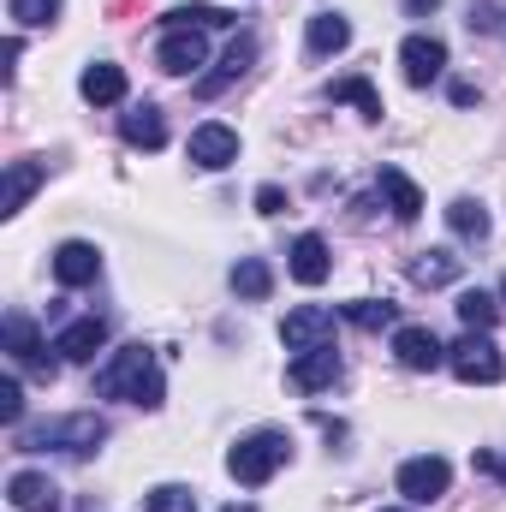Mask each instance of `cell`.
<instances>
[{"mask_svg":"<svg viewBox=\"0 0 506 512\" xmlns=\"http://www.w3.org/2000/svg\"><path fill=\"white\" fill-rule=\"evenodd\" d=\"M96 393L102 399H131V405H161V364H155V352L149 346H120L102 370H96Z\"/></svg>","mask_w":506,"mask_h":512,"instance_id":"cell-1","label":"cell"},{"mask_svg":"<svg viewBox=\"0 0 506 512\" xmlns=\"http://www.w3.org/2000/svg\"><path fill=\"white\" fill-rule=\"evenodd\" d=\"M108 441V423L96 411H78V417H54V423H36V429H12V447L18 453H96Z\"/></svg>","mask_w":506,"mask_h":512,"instance_id":"cell-2","label":"cell"},{"mask_svg":"<svg viewBox=\"0 0 506 512\" xmlns=\"http://www.w3.org/2000/svg\"><path fill=\"white\" fill-rule=\"evenodd\" d=\"M286 459H292V435H286V429H256V435H245V441L227 453V471H233V483L262 489Z\"/></svg>","mask_w":506,"mask_h":512,"instance_id":"cell-3","label":"cell"},{"mask_svg":"<svg viewBox=\"0 0 506 512\" xmlns=\"http://www.w3.org/2000/svg\"><path fill=\"white\" fill-rule=\"evenodd\" d=\"M447 364H453V376H459V382H471V387H489V382H501V376H506L495 340H489V334H471V328H465V340H459V346H447Z\"/></svg>","mask_w":506,"mask_h":512,"instance_id":"cell-4","label":"cell"},{"mask_svg":"<svg viewBox=\"0 0 506 512\" xmlns=\"http://www.w3.org/2000/svg\"><path fill=\"white\" fill-rule=\"evenodd\" d=\"M447 483H453V465H447L441 453H423V459H405V465H399V495H405L411 507L441 501V495H447Z\"/></svg>","mask_w":506,"mask_h":512,"instance_id":"cell-5","label":"cell"},{"mask_svg":"<svg viewBox=\"0 0 506 512\" xmlns=\"http://www.w3.org/2000/svg\"><path fill=\"white\" fill-rule=\"evenodd\" d=\"M280 340H286V352H316V346H334V310H322V304H298V310H286Z\"/></svg>","mask_w":506,"mask_h":512,"instance_id":"cell-6","label":"cell"},{"mask_svg":"<svg viewBox=\"0 0 506 512\" xmlns=\"http://www.w3.org/2000/svg\"><path fill=\"white\" fill-rule=\"evenodd\" d=\"M0 334H6V358H12L18 370H36V376H54V358H48V346H42V334H36V322H30L24 310H12Z\"/></svg>","mask_w":506,"mask_h":512,"instance_id":"cell-7","label":"cell"},{"mask_svg":"<svg viewBox=\"0 0 506 512\" xmlns=\"http://www.w3.org/2000/svg\"><path fill=\"white\" fill-rule=\"evenodd\" d=\"M399 66H405V84H435L441 72H447V42H435V36H405L399 42Z\"/></svg>","mask_w":506,"mask_h":512,"instance_id":"cell-8","label":"cell"},{"mask_svg":"<svg viewBox=\"0 0 506 512\" xmlns=\"http://www.w3.org/2000/svg\"><path fill=\"white\" fill-rule=\"evenodd\" d=\"M185 155L197 161V167H209V173H221V167H233L239 161V131L233 126H197L191 131V143H185Z\"/></svg>","mask_w":506,"mask_h":512,"instance_id":"cell-9","label":"cell"},{"mask_svg":"<svg viewBox=\"0 0 506 512\" xmlns=\"http://www.w3.org/2000/svg\"><path fill=\"white\" fill-rule=\"evenodd\" d=\"M393 358H399L405 370L429 376V370H441V364H447V346H441L429 328H393Z\"/></svg>","mask_w":506,"mask_h":512,"instance_id":"cell-10","label":"cell"},{"mask_svg":"<svg viewBox=\"0 0 506 512\" xmlns=\"http://www.w3.org/2000/svg\"><path fill=\"white\" fill-rule=\"evenodd\" d=\"M155 60H161V72L185 78V72L209 66V42H203L197 30H167V36H161V48H155Z\"/></svg>","mask_w":506,"mask_h":512,"instance_id":"cell-11","label":"cell"},{"mask_svg":"<svg viewBox=\"0 0 506 512\" xmlns=\"http://www.w3.org/2000/svg\"><path fill=\"white\" fill-rule=\"evenodd\" d=\"M334 376H340V352H334V346L298 352L292 370H286V382L298 387V393H322V387H334Z\"/></svg>","mask_w":506,"mask_h":512,"instance_id":"cell-12","label":"cell"},{"mask_svg":"<svg viewBox=\"0 0 506 512\" xmlns=\"http://www.w3.org/2000/svg\"><path fill=\"white\" fill-rule=\"evenodd\" d=\"M102 274V251L90 245V239H66L60 251H54V280L60 286H90Z\"/></svg>","mask_w":506,"mask_h":512,"instance_id":"cell-13","label":"cell"},{"mask_svg":"<svg viewBox=\"0 0 506 512\" xmlns=\"http://www.w3.org/2000/svg\"><path fill=\"white\" fill-rule=\"evenodd\" d=\"M102 346H108V322H102V316H78V322L60 328V340H54V352L72 358V364H90Z\"/></svg>","mask_w":506,"mask_h":512,"instance_id":"cell-14","label":"cell"},{"mask_svg":"<svg viewBox=\"0 0 506 512\" xmlns=\"http://www.w3.org/2000/svg\"><path fill=\"white\" fill-rule=\"evenodd\" d=\"M6 495H12L18 512H60V483L42 477V471H18V477L6 483Z\"/></svg>","mask_w":506,"mask_h":512,"instance_id":"cell-15","label":"cell"},{"mask_svg":"<svg viewBox=\"0 0 506 512\" xmlns=\"http://www.w3.org/2000/svg\"><path fill=\"white\" fill-rule=\"evenodd\" d=\"M328 268H334V256H328V239H322V233H304V239H292V280H304V286H322V280H328Z\"/></svg>","mask_w":506,"mask_h":512,"instance_id":"cell-16","label":"cell"},{"mask_svg":"<svg viewBox=\"0 0 506 512\" xmlns=\"http://www.w3.org/2000/svg\"><path fill=\"white\" fill-rule=\"evenodd\" d=\"M376 191L387 197V209H393L399 221H417V215H423V191H417L399 167H381V173H376Z\"/></svg>","mask_w":506,"mask_h":512,"instance_id":"cell-17","label":"cell"},{"mask_svg":"<svg viewBox=\"0 0 506 512\" xmlns=\"http://www.w3.org/2000/svg\"><path fill=\"white\" fill-rule=\"evenodd\" d=\"M120 137H126L131 149H161L167 143V120H161V108H131V114H120Z\"/></svg>","mask_w":506,"mask_h":512,"instance_id":"cell-18","label":"cell"},{"mask_svg":"<svg viewBox=\"0 0 506 512\" xmlns=\"http://www.w3.org/2000/svg\"><path fill=\"white\" fill-rule=\"evenodd\" d=\"M78 90H84V102H126V72L120 66H108V60H96V66H84V78H78Z\"/></svg>","mask_w":506,"mask_h":512,"instance_id":"cell-19","label":"cell"},{"mask_svg":"<svg viewBox=\"0 0 506 512\" xmlns=\"http://www.w3.org/2000/svg\"><path fill=\"white\" fill-rule=\"evenodd\" d=\"M42 179H48V167H42V161H12V167H6V197H0V215H18V209H24V197H30Z\"/></svg>","mask_w":506,"mask_h":512,"instance_id":"cell-20","label":"cell"},{"mask_svg":"<svg viewBox=\"0 0 506 512\" xmlns=\"http://www.w3.org/2000/svg\"><path fill=\"white\" fill-rule=\"evenodd\" d=\"M453 310H459V322H465V328H471V334H489V328H495V322H501V304H495V298H489V292H483V286H465V292H459V304H453Z\"/></svg>","mask_w":506,"mask_h":512,"instance_id":"cell-21","label":"cell"},{"mask_svg":"<svg viewBox=\"0 0 506 512\" xmlns=\"http://www.w3.org/2000/svg\"><path fill=\"white\" fill-rule=\"evenodd\" d=\"M304 36H310V54H340V48L352 42V24H346L340 12H316Z\"/></svg>","mask_w":506,"mask_h":512,"instance_id":"cell-22","label":"cell"},{"mask_svg":"<svg viewBox=\"0 0 506 512\" xmlns=\"http://www.w3.org/2000/svg\"><path fill=\"white\" fill-rule=\"evenodd\" d=\"M233 292H239V298H251V304H262V298L274 292V274H268V262H262V256H239V262H233Z\"/></svg>","mask_w":506,"mask_h":512,"instance_id":"cell-23","label":"cell"},{"mask_svg":"<svg viewBox=\"0 0 506 512\" xmlns=\"http://www.w3.org/2000/svg\"><path fill=\"white\" fill-rule=\"evenodd\" d=\"M322 96H328V102H352V108H364V120H381V96H376L370 78H334Z\"/></svg>","mask_w":506,"mask_h":512,"instance_id":"cell-24","label":"cell"},{"mask_svg":"<svg viewBox=\"0 0 506 512\" xmlns=\"http://www.w3.org/2000/svg\"><path fill=\"white\" fill-rule=\"evenodd\" d=\"M346 322H358L364 334L399 328V304H387V298H352V304H346Z\"/></svg>","mask_w":506,"mask_h":512,"instance_id":"cell-25","label":"cell"},{"mask_svg":"<svg viewBox=\"0 0 506 512\" xmlns=\"http://www.w3.org/2000/svg\"><path fill=\"white\" fill-rule=\"evenodd\" d=\"M251 60H256V36H239V42L227 48V60H221V72H215V78H203V96H215L221 84H233V78H245V72H251Z\"/></svg>","mask_w":506,"mask_h":512,"instance_id":"cell-26","label":"cell"},{"mask_svg":"<svg viewBox=\"0 0 506 512\" xmlns=\"http://www.w3.org/2000/svg\"><path fill=\"white\" fill-rule=\"evenodd\" d=\"M447 227L459 239H489V209L477 197H459V203H447Z\"/></svg>","mask_w":506,"mask_h":512,"instance_id":"cell-27","label":"cell"},{"mask_svg":"<svg viewBox=\"0 0 506 512\" xmlns=\"http://www.w3.org/2000/svg\"><path fill=\"white\" fill-rule=\"evenodd\" d=\"M411 280H417V286H447V280H459V256L453 251H423L411 262Z\"/></svg>","mask_w":506,"mask_h":512,"instance_id":"cell-28","label":"cell"},{"mask_svg":"<svg viewBox=\"0 0 506 512\" xmlns=\"http://www.w3.org/2000/svg\"><path fill=\"white\" fill-rule=\"evenodd\" d=\"M167 24H173V30H227L233 12H221V6H173Z\"/></svg>","mask_w":506,"mask_h":512,"instance_id":"cell-29","label":"cell"},{"mask_svg":"<svg viewBox=\"0 0 506 512\" xmlns=\"http://www.w3.org/2000/svg\"><path fill=\"white\" fill-rule=\"evenodd\" d=\"M143 512H197V489H185V483H161V489H149Z\"/></svg>","mask_w":506,"mask_h":512,"instance_id":"cell-30","label":"cell"},{"mask_svg":"<svg viewBox=\"0 0 506 512\" xmlns=\"http://www.w3.org/2000/svg\"><path fill=\"white\" fill-rule=\"evenodd\" d=\"M60 18V0H12V24L18 30H42Z\"/></svg>","mask_w":506,"mask_h":512,"instance_id":"cell-31","label":"cell"},{"mask_svg":"<svg viewBox=\"0 0 506 512\" xmlns=\"http://www.w3.org/2000/svg\"><path fill=\"white\" fill-rule=\"evenodd\" d=\"M0 423L6 429H24V387L18 382H0Z\"/></svg>","mask_w":506,"mask_h":512,"instance_id":"cell-32","label":"cell"},{"mask_svg":"<svg viewBox=\"0 0 506 512\" xmlns=\"http://www.w3.org/2000/svg\"><path fill=\"white\" fill-rule=\"evenodd\" d=\"M256 209H262V215H280V209H286V191H280V185H262V191H256Z\"/></svg>","mask_w":506,"mask_h":512,"instance_id":"cell-33","label":"cell"},{"mask_svg":"<svg viewBox=\"0 0 506 512\" xmlns=\"http://www.w3.org/2000/svg\"><path fill=\"white\" fill-rule=\"evenodd\" d=\"M435 6H441V0H405V12H411V18H423V12H435Z\"/></svg>","mask_w":506,"mask_h":512,"instance_id":"cell-34","label":"cell"},{"mask_svg":"<svg viewBox=\"0 0 506 512\" xmlns=\"http://www.w3.org/2000/svg\"><path fill=\"white\" fill-rule=\"evenodd\" d=\"M227 512H256V507H227Z\"/></svg>","mask_w":506,"mask_h":512,"instance_id":"cell-35","label":"cell"},{"mask_svg":"<svg viewBox=\"0 0 506 512\" xmlns=\"http://www.w3.org/2000/svg\"><path fill=\"white\" fill-rule=\"evenodd\" d=\"M501 483H506V459H501Z\"/></svg>","mask_w":506,"mask_h":512,"instance_id":"cell-36","label":"cell"},{"mask_svg":"<svg viewBox=\"0 0 506 512\" xmlns=\"http://www.w3.org/2000/svg\"><path fill=\"white\" fill-rule=\"evenodd\" d=\"M501 298H506V286H501Z\"/></svg>","mask_w":506,"mask_h":512,"instance_id":"cell-37","label":"cell"},{"mask_svg":"<svg viewBox=\"0 0 506 512\" xmlns=\"http://www.w3.org/2000/svg\"><path fill=\"white\" fill-rule=\"evenodd\" d=\"M387 512H399V507H387Z\"/></svg>","mask_w":506,"mask_h":512,"instance_id":"cell-38","label":"cell"}]
</instances>
